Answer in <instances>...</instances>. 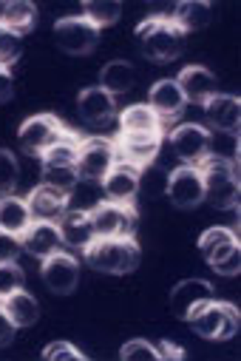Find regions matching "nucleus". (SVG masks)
<instances>
[{
	"label": "nucleus",
	"mask_w": 241,
	"mask_h": 361,
	"mask_svg": "<svg viewBox=\"0 0 241 361\" xmlns=\"http://www.w3.org/2000/svg\"><path fill=\"white\" fill-rule=\"evenodd\" d=\"M12 94H15V77H12L9 68L0 66V103L12 100Z\"/></svg>",
	"instance_id": "39"
},
{
	"label": "nucleus",
	"mask_w": 241,
	"mask_h": 361,
	"mask_svg": "<svg viewBox=\"0 0 241 361\" xmlns=\"http://www.w3.org/2000/svg\"><path fill=\"white\" fill-rule=\"evenodd\" d=\"M91 214L97 239H131L136 233V211L125 202H100Z\"/></svg>",
	"instance_id": "9"
},
{
	"label": "nucleus",
	"mask_w": 241,
	"mask_h": 361,
	"mask_svg": "<svg viewBox=\"0 0 241 361\" xmlns=\"http://www.w3.org/2000/svg\"><path fill=\"white\" fill-rule=\"evenodd\" d=\"M77 183H79V173L74 165H43V185H51L68 197L77 188Z\"/></svg>",
	"instance_id": "30"
},
{
	"label": "nucleus",
	"mask_w": 241,
	"mask_h": 361,
	"mask_svg": "<svg viewBox=\"0 0 241 361\" xmlns=\"http://www.w3.org/2000/svg\"><path fill=\"white\" fill-rule=\"evenodd\" d=\"M165 123L150 106H128L119 114V134H162Z\"/></svg>",
	"instance_id": "23"
},
{
	"label": "nucleus",
	"mask_w": 241,
	"mask_h": 361,
	"mask_svg": "<svg viewBox=\"0 0 241 361\" xmlns=\"http://www.w3.org/2000/svg\"><path fill=\"white\" fill-rule=\"evenodd\" d=\"M176 82L182 88V94H185V103L204 106L207 100H213L219 94V82H216L213 71L204 68V66H188V68H182V74H179Z\"/></svg>",
	"instance_id": "17"
},
{
	"label": "nucleus",
	"mask_w": 241,
	"mask_h": 361,
	"mask_svg": "<svg viewBox=\"0 0 241 361\" xmlns=\"http://www.w3.org/2000/svg\"><path fill=\"white\" fill-rule=\"evenodd\" d=\"M188 353L182 347H176L174 341H159V358H165V361H182Z\"/></svg>",
	"instance_id": "40"
},
{
	"label": "nucleus",
	"mask_w": 241,
	"mask_h": 361,
	"mask_svg": "<svg viewBox=\"0 0 241 361\" xmlns=\"http://www.w3.org/2000/svg\"><path fill=\"white\" fill-rule=\"evenodd\" d=\"M117 145V157L122 162H131L136 168L156 162L159 151H162V134H119Z\"/></svg>",
	"instance_id": "13"
},
{
	"label": "nucleus",
	"mask_w": 241,
	"mask_h": 361,
	"mask_svg": "<svg viewBox=\"0 0 241 361\" xmlns=\"http://www.w3.org/2000/svg\"><path fill=\"white\" fill-rule=\"evenodd\" d=\"M43 282L51 293L68 296L79 282V262L71 253H63V250L46 256L43 259Z\"/></svg>",
	"instance_id": "12"
},
{
	"label": "nucleus",
	"mask_w": 241,
	"mask_h": 361,
	"mask_svg": "<svg viewBox=\"0 0 241 361\" xmlns=\"http://www.w3.org/2000/svg\"><path fill=\"white\" fill-rule=\"evenodd\" d=\"M133 82H136V71L128 60H111L100 74V88H105V92L114 97L131 92Z\"/></svg>",
	"instance_id": "26"
},
{
	"label": "nucleus",
	"mask_w": 241,
	"mask_h": 361,
	"mask_svg": "<svg viewBox=\"0 0 241 361\" xmlns=\"http://www.w3.org/2000/svg\"><path fill=\"white\" fill-rule=\"evenodd\" d=\"M77 114L83 117L89 126H105L117 114V97L108 94L105 88H100V85L83 88L79 97H77Z\"/></svg>",
	"instance_id": "14"
},
{
	"label": "nucleus",
	"mask_w": 241,
	"mask_h": 361,
	"mask_svg": "<svg viewBox=\"0 0 241 361\" xmlns=\"http://www.w3.org/2000/svg\"><path fill=\"white\" fill-rule=\"evenodd\" d=\"M210 18H213V9L207 4H202V0H185V4L176 6L171 20L179 26L182 35H188V32H202L210 23Z\"/></svg>",
	"instance_id": "27"
},
{
	"label": "nucleus",
	"mask_w": 241,
	"mask_h": 361,
	"mask_svg": "<svg viewBox=\"0 0 241 361\" xmlns=\"http://www.w3.org/2000/svg\"><path fill=\"white\" fill-rule=\"evenodd\" d=\"M23 288V270L15 262H0V299L12 296Z\"/></svg>",
	"instance_id": "33"
},
{
	"label": "nucleus",
	"mask_w": 241,
	"mask_h": 361,
	"mask_svg": "<svg viewBox=\"0 0 241 361\" xmlns=\"http://www.w3.org/2000/svg\"><path fill=\"white\" fill-rule=\"evenodd\" d=\"M139 191L148 197H162L168 191V171H162L156 162L139 168Z\"/></svg>",
	"instance_id": "31"
},
{
	"label": "nucleus",
	"mask_w": 241,
	"mask_h": 361,
	"mask_svg": "<svg viewBox=\"0 0 241 361\" xmlns=\"http://www.w3.org/2000/svg\"><path fill=\"white\" fill-rule=\"evenodd\" d=\"M20 239H23V250H29V253L37 256V259H46V256H51V253H57V250L63 247L57 222L32 219V225L20 233Z\"/></svg>",
	"instance_id": "19"
},
{
	"label": "nucleus",
	"mask_w": 241,
	"mask_h": 361,
	"mask_svg": "<svg viewBox=\"0 0 241 361\" xmlns=\"http://www.w3.org/2000/svg\"><path fill=\"white\" fill-rule=\"evenodd\" d=\"M202 183H204V202L216 211H233L238 205V171L233 159L207 157L202 165Z\"/></svg>",
	"instance_id": "2"
},
{
	"label": "nucleus",
	"mask_w": 241,
	"mask_h": 361,
	"mask_svg": "<svg viewBox=\"0 0 241 361\" xmlns=\"http://www.w3.org/2000/svg\"><path fill=\"white\" fill-rule=\"evenodd\" d=\"M43 358H48V361H83L86 355L79 353L71 341H51V344L43 350Z\"/></svg>",
	"instance_id": "36"
},
{
	"label": "nucleus",
	"mask_w": 241,
	"mask_h": 361,
	"mask_svg": "<svg viewBox=\"0 0 241 361\" xmlns=\"http://www.w3.org/2000/svg\"><path fill=\"white\" fill-rule=\"evenodd\" d=\"M199 250L207 259V264L221 276H235L241 270V245L230 228H207L199 239Z\"/></svg>",
	"instance_id": "4"
},
{
	"label": "nucleus",
	"mask_w": 241,
	"mask_h": 361,
	"mask_svg": "<svg viewBox=\"0 0 241 361\" xmlns=\"http://www.w3.org/2000/svg\"><path fill=\"white\" fill-rule=\"evenodd\" d=\"M4 307H6V313L12 316V322H15L18 327H32V324L40 319V305H37V299H34L32 293H26L23 288L15 290L12 296H6V299H4Z\"/></svg>",
	"instance_id": "28"
},
{
	"label": "nucleus",
	"mask_w": 241,
	"mask_h": 361,
	"mask_svg": "<svg viewBox=\"0 0 241 361\" xmlns=\"http://www.w3.org/2000/svg\"><path fill=\"white\" fill-rule=\"evenodd\" d=\"M119 355H122L125 361H156V358H159V347H153V344L145 341V338H133V341H125V344H122Z\"/></svg>",
	"instance_id": "34"
},
{
	"label": "nucleus",
	"mask_w": 241,
	"mask_h": 361,
	"mask_svg": "<svg viewBox=\"0 0 241 361\" xmlns=\"http://www.w3.org/2000/svg\"><path fill=\"white\" fill-rule=\"evenodd\" d=\"M83 18H89L97 29L114 26L122 18V4L119 0H89L86 9H83Z\"/></svg>",
	"instance_id": "29"
},
{
	"label": "nucleus",
	"mask_w": 241,
	"mask_h": 361,
	"mask_svg": "<svg viewBox=\"0 0 241 361\" xmlns=\"http://www.w3.org/2000/svg\"><path fill=\"white\" fill-rule=\"evenodd\" d=\"M103 191L108 202H125L131 205L139 194V168L131 162H117L105 176H103Z\"/></svg>",
	"instance_id": "15"
},
{
	"label": "nucleus",
	"mask_w": 241,
	"mask_h": 361,
	"mask_svg": "<svg viewBox=\"0 0 241 361\" xmlns=\"http://www.w3.org/2000/svg\"><path fill=\"white\" fill-rule=\"evenodd\" d=\"M159 117H162V123L174 120L176 114H182V109L188 106L185 103V94L176 80H159L150 85V103H148Z\"/></svg>",
	"instance_id": "20"
},
{
	"label": "nucleus",
	"mask_w": 241,
	"mask_h": 361,
	"mask_svg": "<svg viewBox=\"0 0 241 361\" xmlns=\"http://www.w3.org/2000/svg\"><path fill=\"white\" fill-rule=\"evenodd\" d=\"M20 57V37L0 23V66L9 68Z\"/></svg>",
	"instance_id": "35"
},
{
	"label": "nucleus",
	"mask_w": 241,
	"mask_h": 361,
	"mask_svg": "<svg viewBox=\"0 0 241 361\" xmlns=\"http://www.w3.org/2000/svg\"><path fill=\"white\" fill-rule=\"evenodd\" d=\"M207 120L213 128H219L221 134H235L241 126V103L233 94H216L213 100L204 103Z\"/></svg>",
	"instance_id": "22"
},
{
	"label": "nucleus",
	"mask_w": 241,
	"mask_h": 361,
	"mask_svg": "<svg viewBox=\"0 0 241 361\" xmlns=\"http://www.w3.org/2000/svg\"><path fill=\"white\" fill-rule=\"evenodd\" d=\"M171 148L182 159V165H202L210 157V131L196 123L179 126L171 134Z\"/></svg>",
	"instance_id": "11"
},
{
	"label": "nucleus",
	"mask_w": 241,
	"mask_h": 361,
	"mask_svg": "<svg viewBox=\"0 0 241 361\" xmlns=\"http://www.w3.org/2000/svg\"><path fill=\"white\" fill-rule=\"evenodd\" d=\"M119 162L117 145L105 137H79L77 140V173L83 183H103V176Z\"/></svg>",
	"instance_id": "6"
},
{
	"label": "nucleus",
	"mask_w": 241,
	"mask_h": 361,
	"mask_svg": "<svg viewBox=\"0 0 241 361\" xmlns=\"http://www.w3.org/2000/svg\"><path fill=\"white\" fill-rule=\"evenodd\" d=\"M86 262L100 270V274H111V276H125L133 274L139 267V245L136 239H94L86 250Z\"/></svg>",
	"instance_id": "1"
},
{
	"label": "nucleus",
	"mask_w": 241,
	"mask_h": 361,
	"mask_svg": "<svg viewBox=\"0 0 241 361\" xmlns=\"http://www.w3.org/2000/svg\"><path fill=\"white\" fill-rule=\"evenodd\" d=\"M15 333H18V324L12 322V316L4 307V299H0V347H6L15 338Z\"/></svg>",
	"instance_id": "38"
},
{
	"label": "nucleus",
	"mask_w": 241,
	"mask_h": 361,
	"mask_svg": "<svg viewBox=\"0 0 241 361\" xmlns=\"http://www.w3.org/2000/svg\"><path fill=\"white\" fill-rule=\"evenodd\" d=\"M26 202H29L32 219H43V222H57L68 211V197L51 185H37Z\"/></svg>",
	"instance_id": "21"
},
{
	"label": "nucleus",
	"mask_w": 241,
	"mask_h": 361,
	"mask_svg": "<svg viewBox=\"0 0 241 361\" xmlns=\"http://www.w3.org/2000/svg\"><path fill=\"white\" fill-rule=\"evenodd\" d=\"M57 228H60V239H63V245H65V247H74V250H86V247L97 239L91 214H86V211H74V208H68V211L57 219Z\"/></svg>",
	"instance_id": "16"
},
{
	"label": "nucleus",
	"mask_w": 241,
	"mask_h": 361,
	"mask_svg": "<svg viewBox=\"0 0 241 361\" xmlns=\"http://www.w3.org/2000/svg\"><path fill=\"white\" fill-rule=\"evenodd\" d=\"M54 43L65 51V54H74V57H83V54H91L100 43V29L83 18H60L54 23Z\"/></svg>",
	"instance_id": "7"
},
{
	"label": "nucleus",
	"mask_w": 241,
	"mask_h": 361,
	"mask_svg": "<svg viewBox=\"0 0 241 361\" xmlns=\"http://www.w3.org/2000/svg\"><path fill=\"white\" fill-rule=\"evenodd\" d=\"M18 179H20V165H18L15 154L6 151V148H0V197H6V194L15 191Z\"/></svg>",
	"instance_id": "32"
},
{
	"label": "nucleus",
	"mask_w": 241,
	"mask_h": 361,
	"mask_svg": "<svg viewBox=\"0 0 241 361\" xmlns=\"http://www.w3.org/2000/svg\"><path fill=\"white\" fill-rule=\"evenodd\" d=\"M213 299V285L204 279H182L174 290H171V310L188 322V316L202 307L204 302Z\"/></svg>",
	"instance_id": "18"
},
{
	"label": "nucleus",
	"mask_w": 241,
	"mask_h": 361,
	"mask_svg": "<svg viewBox=\"0 0 241 361\" xmlns=\"http://www.w3.org/2000/svg\"><path fill=\"white\" fill-rule=\"evenodd\" d=\"M136 37L142 43V54L156 63H171L174 57H179L185 43V35L171 18H148L145 23H139Z\"/></svg>",
	"instance_id": "3"
},
{
	"label": "nucleus",
	"mask_w": 241,
	"mask_h": 361,
	"mask_svg": "<svg viewBox=\"0 0 241 361\" xmlns=\"http://www.w3.org/2000/svg\"><path fill=\"white\" fill-rule=\"evenodd\" d=\"M0 23H4L6 29H12L18 37H23L34 29L37 9H34V4H29V0H12V4H6L4 9H0Z\"/></svg>",
	"instance_id": "24"
},
{
	"label": "nucleus",
	"mask_w": 241,
	"mask_h": 361,
	"mask_svg": "<svg viewBox=\"0 0 241 361\" xmlns=\"http://www.w3.org/2000/svg\"><path fill=\"white\" fill-rule=\"evenodd\" d=\"M188 322H190L193 333L207 338V341H230L238 333V310H235V305L216 302V299H210L202 307H196L188 316Z\"/></svg>",
	"instance_id": "5"
},
{
	"label": "nucleus",
	"mask_w": 241,
	"mask_h": 361,
	"mask_svg": "<svg viewBox=\"0 0 241 361\" xmlns=\"http://www.w3.org/2000/svg\"><path fill=\"white\" fill-rule=\"evenodd\" d=\"M23 253V239L12 231L0 228V262H15Z\"/></svg>",
	"instance_id": "37"
},
{
	"label": "nucleus",
	"mask_w": 241,
	"mask_h": 361,
	"mask_svg": "<svg viewBox=\"0 0 241 361\" xmlns=\"http://www.w3.org/2000/svg\"><path fill=\"white\" fill-rule=\"evenodd\" d=\"M71 134H74V131H68L54 114H34V117H29V120L20 126L18 140H20V145H23L26 154L40 157L43 151H48L51 145H57L60 140H65V137H71Z\"/></svg>",
	"instance_id": "8"
},
{
	"label": "nucleus",
	"mask_w": 241,
	"mask_h": 361,
	"mask_svg": "<svg viewBox=\"0 0 241 361\" xmlns=\"http://www.w3.org/2000/svg\"><path fill=\"white\" fill-rule=\"evenodd\" d=\"M168 200L176 208H196L204 202V183L199 165H179L168 173Z\"/></svg>",
	"instance_id": "10"
},
{
	"label": "nucleus",
	"mask_w": 241,
	"mask_h": 361,
	"mask_svg": "<svg viewBox=\"0 0 241 361\" xmlns=\"http://www.w3.org/2000/svg\"><path fill=\"white\" fill-rule=\"evenodd\" d=\"M29 225H32V211H29V202L26 200L12 197V194L0 197V228L20 236Z\"/></svg>",
	"instance_id": "25"
}]
</instances>
